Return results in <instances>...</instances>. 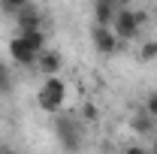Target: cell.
<instances>
[{"label": "cell", "instance_id": "cell-6", "mask_svg": "<svg viewBox=\"0 0 157 154\" xmlns=\"http://www.w3.org/2000/svg\"><path fill=\"white\" fill-rule=\"evenodd\" d=\"M15 24H18L21 33H24V30H39V27H42V15H39L36 6H30V3H27L18 15H15Z\"/></svg>", "mask_w": 157, "mask_h": 154}, {"label": "cell", "instance_id": "cell-19", "mask_svg": "<svg viewBox=\"0 0 157 154\" xmlns=\"http://www.w3.org/2000/svg\"><path fill=\"white\" fill-rule=\"evenodd\" d=\"M118 6H130V3H133V0H115Z\"/></svg>", "mask_w": 157, "mask_h": 154}, {"label": "cell", "instance_id": "cell-2", "mask_svg": "<svg viewBox=\"0 0 157 154\" xmlns=\"http://www.w3.org/2000/svg\"><path fill=\"white\" fill-rule=\"evenodd\" d=\"M55 133H58L60 145L67 151H78L82 148V130H78V118H70V115H55Z\"/></svg>", "mask_w": 157, "mask_h": 154}, {"label": "cell", "instance_id": "cell-3", "mask_svg": "<svg viewBox=\"0 0 157 154\" xmlns=\"http://www.w3.org/2000/svg\"><path fill=\"white\" fill-rule=\"evenodd\" d=\"M112 30H115V37L121 39V42H130V39L139 37L142 24L136 21V15H133L127 6H121V9H118V15H115V21H112Z\"/></svg>", "mask_w": 157, "mask_h": 154}, {"label": "cell", "instance_id": "cell-7", "mask_svg": "<svg viewBox=\"0 0 157 154\" xmlns=\"http://www.w3.org/2000/svg\"><path fill=\"white\" fill-rule=\"evenodd\" d=\"M118 6L115 0H97L94 3V15H97V24H109L112 27V21H115V15H118Z\"/></svg>", "mask_w": 157, "mask_h": 154}, {"label": "cell", "instance_id": "cell-20", "mask_svg": "<svg viewBox=\"0 0 157 154\" xmlns=\"http://www.w3.org/2000/svg\"><path fill=\"white\" fill-rule=\"evenodd\" d=\"M0 154H15V151H9V148H3V151H0Z\"/></svg>", "mask_w": 157, "mask_h": 154}, {"label": "cell", "instance_id": "cell-16", "mask_svg": "<svg viewBox=\"0 0 157 154\" xmlns=\"http://www.w3.org/2000/svg\"><path fill=\"white\" fill-rule=\"evenodd\" d=\"M124 154H148L145 145H130V148H124Z\"/></svg>", "mask_w": 157, "mask_h": 154}, {"label": "cell", "instance_id": "cell-1", "mask_svg": "<svg viewBox=\"0 0 157 154\" xmlns=\"http://www.w3.org/2000/svg\"><path fill=\"white\" fill-rule=\"evenodd\" d=\"M36 103H39V109H42V112L58 115L60 109H63V103H67V85H63L58 76H45V85L39 88Z\"/></svg>", "mask_w": 157, "mask_h": 154}, {"label": "cell", "instance_id": "cell-17", "mask_svg": "<svg viewBox=\"0 0 157 154\" xmlns=\"http://www.w3.org/2000/svg\"><path fill=\"white\" fill-rule=\"evenodd\" d=\"M133 15H136V21H139V24H142V27L148 24V12H133Z\"/></svg>", "mask_w": 157, "mask_h": 154}, {"label": "cell", "instance_id": "cell-4", "mask_svg": "<svg viewBox=\"0 0 157 154\" xmlns=\"http://www.w3.org/2000/svg\"><path fill=\"white\" fill-rule=\"evenodd\" d=\"M91 39H94V48H97L100 55H112V52L118 48V42H121L109 24H97L94 33H91Z\"/></svg>", "mask_w": 157, "mask_h": 154}, {"label": "cell", "instance_id": "cell-8", "mask_svg": "<svg viewBox=\"0 0 157 154\" xmlns=\"http://www.w3.org/2000/svg\"><path fill=\"white\" fill-rule=\"evenodd\" d=\"M36 67L45 73V76H58V70H60V55H58V52H39Z\"/></svg>", "mask_w": 157, "mask_h": 154}, {"label": "cell", "instance_id": "cell-15", "mask_svg": "<svg viewBox=\"0 0 157 154\" xmlns=\"http://www.w3.org/2000/svg\"><path fill=\"white\" fill-rule=\"evenodd\" d=\"M0 91H9V73H6L3 60H0Z\"/></svg>", "mask_w": 157, "mask_h": 154}, {"label": "cell", "instance_id": "cell-5", "mask_svg": "<svg viewBox=\"0 0 157 154\" xmlns=\"http://www.w3.org/2000/svg\"><path fill=\"white\" fill-rule=\"evenodd\" d=\"M9 55H12V60H15V64H21V67H36V58H39L36 52L24 42V37H21V33L9 39Z\"/></svg>", "mask_w": 157, "mask_h": 154}, {"label": "cell", "instance_id": "cell-14", "mask_svg": "<svg viewBox=\"0 0 157 154\" xmlns=\"http://www.w3.org/2000/svg\"><path fill=\"white\" fill-rule=\"evenodd\" d=\"M82 118H85V121H97V106H94V103H85V106H82Z\"/></svg>", "mask_w": 157, "mask_h": 154}, {"label": "cell", "instance_id": "cell-11", "mask_svg": "<svg viewBox=\"0 0 157 154\" xmlns=\"http://www.w3.org/2000/svg\"><path fill=\"white\" fill-rule=\"evenodd\" d=\"M139 60H142V64H148V60H157V39H148V42H142V48H139Z\"/></svg>", "mask_w": 157, "mask_h": 154}, {"label": "cell", "instance_id": "cell-9", "mask_svg": "<svg viewBox=\"0 0 157 154\" xmlns=\"http://www.w3.org/2000/svg\"><path fill=\"white\" fill-rule=\"evenodd\" d=\"M21 37H24V42H27L36 55H39V52H45V33H42V30H24Z\"/></svg>", "mask_w": 157, "mask_h": 154}, {"label": "cell", "instance_id": "cell-13", "mask_svg": "<svg viewBox=\"0 0 157 154\" xmlns=\"http://www.w3.org/2000/svg\"><path fill=\"white\" fill-rule=\"evenodd\" d=\"M145 112L157 121V91H151V94H148V100H145Z\"/></svg>", "mask_w": 157, "mask_h": 154}, {"label": "cell", "instance_id": "cell-12", "mask_svg": "<svg viewBox=\"0 0 157 154\" xmlns=\"http://www.w3.org/2000/svg\"><path fill=\"white\" fill-rule=\"evenodd\" d=\"M24 6H27V0H0V12H6V15H18Z\"/></svg>", "mask_w": 157, "mask_h": 154}, {"label": "cell", "instance_id": "cell-10", "mask_svg": "<svg viewBox=\"0 0 157 154\" xmlns=\"http://www.w3.org/2000/svg\"><path fill=\"white\" fill-rule=\"evenodd\" d=\"M133 130H136L139 136H148L151 130H154V118L148 115V112H142V115H133Z\"/></svg>", "mask_w": 157, "mask_h": 154}, {"label": "cell", "instance_id": "cell-18", "mask_svg": "<svg viewBox=\"0 0 157 154\" xmlns=\"http://www.w3.org/2000/svg\"><path fill=\"white\" fill-rule=\"evenodd\" d=\"M148 154H157V136L151 139V148H148Z\"/></svg>", "mask_w": 157, "mask_h": 154}]
</instances>
